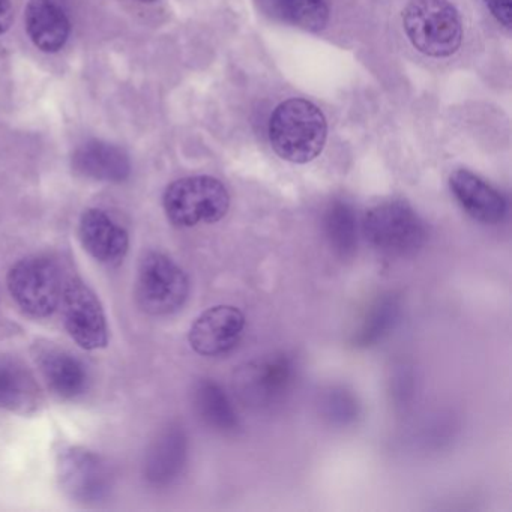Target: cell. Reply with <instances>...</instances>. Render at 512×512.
<instances>
[{"label":"cell","instance_id":"cell-15","mask_svg":"<svg viewBox=\"0 0 512 512\" xmlns=\"http://www.w3.org/2000/svg\"><path fill=\"white\" fill-rule=\"evenodd\" d=\"M73 167L79 175L103 182H124L131 173L128 155L118 146L98 140L74 152Z\"/></svg>","mask_w":512,"mask_h":512},{"label":"cell","instance_id":"cell-20","mask_svg":"<svg viewBox=\"0 0 512 512\" xmlns=\"http://www.w3.org/2000/svg\"><path fill=\"white\" fill-rule=\"evenodd\" d=\"M400 316L401 302L398 296L385 295L377 299L362 320L361 328L356 331L352 340L353 346L359 349L376 346L394 331Z\"/></svg>","mask_w":512,"mask_h":512},{"label":"cell","instance_id":"cell-12","mask_svg":"<svg viewBox=\"0 0 512 512\" xmlns=\"http://www.w3.org/2000/svg\"><path fill=\"white\" fill-rule=\"evenodd\" d=\"M80 241L97 262L118 265L127 256L130 236L101 209H88L79 227Z\"/></svg>","mask_w":512,"mask_h":512},{"label":"cell","instance_id":"cell-2","mask_svg":"<svg viewBox=\"0 0 512 512\" xmlns=\"http://www.w3.org/2000/svg\"><path fill=\"white\" fill-rule=\"evenodd\" d=\"M404 31L416 50L430 58H448L460 49L463 26L449 0H410Z\"/></svg>","mask_w":512,"mask_h":512},{"label":"cell","instance_id":"cell-11","mask_svg":"<svg viewBox=\"0 0 512 512\" xmlns=\"http://www.w3.org/2000/svg\"><path fill=\"white\" fill-rule=\"evenodd\" d=\"M449 187L461 208L478 223L494 226L505 220L508 212L505 197L475 173L455 170L449 178Z\"/></svg>","mask_w":512,"mask_h":512},{"label":"cell","instance_id":"cell-6","mask_svg":"<svg viewBox=\"0 0 512 512\" xmlns=\"http://www.w3.org/2000/svg\"><path fill=\"white\" fill-rule=\"evenodd\" d=\"M190 281L184 269L163 253H149L140 262L136 295L151 316H169L184 307Z\"/></svg>","mask_w":512,"mask_h":512},{"label":"cell","instance_id":"cell-4","mask_svg":"<svg viewBox=\"0 0 512 512\" xmlns=\"http://www.w3.org/2000/svg\"><path fill=\"white\" fill-rule=\"evenodd\" d=\"M164 212L176 227L215 224L226 217L230 196L223 182L212 176H190L167 187L163 197Z\"/></svg>","mask_w":512,"mask_h":512},{"label":"cell","instance_id":"cell-9","mask_svg":"<svg viewBox=\"0 0 512 512\" xmlns=\"http://www.w3.org/2000/svg\"><path fill=\"white\" fill-rule=\"evenodd\" d=\"M62 316L74 341L86 350L107 346L109 328L100 299L83 281L73 280L62 292Z\"/></svg>","mask_w":512,"mask_h":512},{"label":"cell","instance_id":"cell-19","mask_svg":"<svg viewBox=\"0 0 512 512\" xmlns=\"http://www.w3.org/2000/svg\"><path fill=\"white\" fill-rule=\"evenodd\" d=\"M326 241L341 260H350L358 251V220L352 206L335 200L323 215Z\"/></svg>","mask_w":512,"mask_h":512},{"label":"cell","instance_id":"cell-5","mask_svg":"<svg viewBox=\"0 0 512 512\" xmlns=\"http://www.w3.org/2000/svg\"><path fill=\"white\" fill-rule=\"evenodd\" d=\"M298 367L286 353L263 356L242 365L235 373L236 394L245 406L271 410L283 404L295 388Z\"/></svg>","mask_w":512,"mask_h":512},{"label":"cell","instance_id":"cell-25","mask_svg":"<svg viewBox=\"0 0 512 512\" xmlns=\"http://www.w3.org/2000/svg\"><path fill=\"white\" fill-rule=\"evenodd\" d=\"M139 2H143V4H152L155 0H139Z\"/></svg>","mask_w":512,"mask_h":512},{"label":"cell","instance_id":"cell-16","mask_svg":"<svg viewBox=\"0 0 512 512\" xmlns=\"http://www.w3.org/2000/svg\"><path fill=\"white\" fill-rule=\"evenodd\" d=\"M193 406L203 424L220 434L238 433L241 421L238 413L220 383L202 379L194 385Z\"/></svg>","mask_w":512,"mask_h":512},{"label":"cell","instance_id":"cell-14","mask_svg":"<svg viewBox=\"0 0 512 512\" xmlns=\"http://www.w3.org/2000/svg\"><path fill=\"white\" fill-rule=\"evenodd\" d=\"M188 440L181 427L167 428L149 449L145 463L146 479L155 485L172 484L187 463Z\"/></svg>","mask_w":512,"mask_h":512},{"label":"cell","instance_id":"cell-21","mask_svg":"<svg viewBox=\"0 0 512 512\" xmlns=\"http://www.w3.org/2000/svg\"><path fill=\"white\" fill-rule=\"evenodd\" d=\"M269 5L278 19L296 28L319 32L328 25L329 7L326 0H269Z\"/></svg>","mask_w":512,"mask_h":512},{"label":"cell","instance_id":"cell-8","mask_svg":"<svg viewBox=\"0 0 512 512\" xmlns=\"http://www.w3.org/2000/svg\"><path fill=\"white\" fill-rule=\"evenodd\" d=\"M58 476L65 493L77 502H100L112 490V472L106 461L79 446H70L59 454Z\"/></svg>","mask_w":512,"mask_h":512},{"label":"cell","instance_id":"cell-1","mask_svg":"<svg viewBox=\"0 0 512 512\" xmlns=\"http://www.w3.org/2000/svg\"><path fill=\"white\" fill-rule=\"evenodd\" d=\"M326 137L328 124L322 110L302 98L281 103L269 121L272 149L289 163L305 164L319 157Z\"/></svg>","mask_w":512,"mask_h":512},{"label":"cell","instance_id":"cell-17","mask_svg":"<svg viewBox=\"0 0 512 512\" xmlns=\"http://www.w3.org/2000/svg\"><path fill=\"white\" fill-rule=\"evenodd\" d=\"M40 389L19 359L0 355V409L28 413L38 406Z\"/></svg>","mask_w":512,"mask_h":512},{"label":"cell","instance_id":"cell-18","mask_svg":"<svg viewBox=\"0 0 512 512\" xmlns=\"http://www.w3.org/2000/svg\"><path fill=\"white\" fill-rule=\"evenodd\" d=\"M40 365L50 389L58 397L73 400L85 394L88 389V370L71 353L58 349L44 350L41 353Z\"/></svg>","mask_w":512,"mask_h":512},{"label":"cell","instance_id":"cell-7","mask_svg":"<svg viewBox=\"0 0 512 512\" xmlns=\"http://www.w3.org/2000/svg\"><path fill=\"white\" fill-rule=\"evenodd\" d=\"M8 289L17 305L32 317L50 316L61 304V275L47 257H28L16 263L8 274Z\"/></svg>","mask_w":512,"mask_h":512},{"label":"cell","instance_id":"cell-13","mask_svg":"<svg viewBox=\"0 0 512 512\" xmlns=\"http://www.w3.org/2000/svg\"><path fill=\"white\" fill-rule=\"evenodd\" d=\"M25 22L29 38L41 52L58 53L70 38V20L56 0H29Z\"/></svg>","mask_w":512,"mask_h":512},{"label":"cell","instance_id":"cell-10","mask_svg":"<svg viewBox=\"0 0 512 512\" xmlns=\"http://www.w3.org/2000/svg\"><path fill=\"white\" fill-rule=\"evenodd\" d=\"M245 316L233 305H217L200 314L188 332L194 352L206 358H218L232 353L241 343L245 331Z\"/></svg>","mask_w":512,"mask_h":512},{"label":"cell","instance_id":"cell-23","mask_svg":"<svg viewBox=\"0 0 512 512\" xmlns=\"http://www.w3.org/2000/svg\"><path fill=\"white\" fill-rule=\"evenodd\" d=\"M484 2L500 25L505 26V28H511L512 0H484Z\"/></svg>","mask_w":512,"mask_h":512},{"label":"cell","instance_id":"cell-24","mask_svg":"<svg viewBox=\"0 0 512 512\" xmlns=\"http://www.w3.org/2000/svg\"><path fill=\"white\" fill-rule=\"evenodd\" d=\"M14 10L11 0H0V35L7 34L13 25Z\"/></svg>","mask_w":512,"mask_h":512},{"label":"cell","instance_id":"cell-22","mask_svg":"<svg viewBox=\"0 0 512 512\" xmlns=\"http://www.w3.org/2000/svg\"><path fill=\"white\" fill-rule=\"evenodd\" d=\"M320 409L331 424L346 427L358 419L361 407L352 392L343 386H332L320 398Z\"/></svg>","mask_w":512,"mask_h":512},{"label":"cell","instance_id":"cell-3","mask_svg":"<svg viewBox=\"0 0 512 512\" xmlns=\"http://www.w3.org/2000/svg\"><path fill=\"white\" fill-rule=\"evenodd\" d=\"M362 233L368 244L388 257L418 253L428 238L424 220L404 202H386L365 214Z\"/></svg>","mask_w":512,"mask_h":512}]
</instances>
